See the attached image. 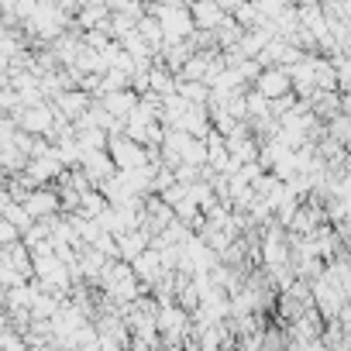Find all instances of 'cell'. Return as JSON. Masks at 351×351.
<instances>
[{
	"label": "cell",
	"instance_id": "obj_23",
	"mask_svg": "<svg viewBox=\"0 0 351 351\" xmlns=\"http://www.w3.org/2000/svg\"><path fill=\"white\" fill-rule=\"evenodd\" d=\"M18 241H21V234H18L4 217H0V248H11V245H18Z\"/></svg>",
	"mask_w": 351,
	"mask_h": 351
},
{
	"label": "cell",
	"instance_id": "obj_6",
	"mask_svg": "<svg viewBox=\"0 0 351 351\" xmlns=\"http://www.w3.org/2000/svg\"><path fill=\"white\" fill-rule=\"evenodd\" d=\"M80 172L86 176V183L97 190L100 183H107L110 176L117 172L114 169V162H110V155L107 152H83V158H80Z\"/></svg>",
	"mask_w": 351,
	"mask_h": 351
},
{
	"label": "cell",
	"instance_id": "obj_22",
	"mask_svg": "<svg viewBox=\"0 0 351 351\" xmlns=\"http://www.w3.org/2000/svg\"><path fill=\"white\" fill-rule=\"evenodd\" d=\"M0 351H28V348H25L18 330H4V334H0Z\"/></svg>",
	"mask_w": 351,
	"mask_h": 351
},
{
	"label": "cell",
	"instance_id": "obj_19",
	"mask_svg": "<svg viewBox=\"0 0 351 351\" xmlns=\"http://www.w3.org/2000/svg\"><path fill=\"white\" fill-rule=\"evenodd\" d=\"M104 207H107V200H104L97 190H90V193H83V197H80L76 217H83V221H93V217H100V214H104Z\"/></svg>",
	"mask_w": 351,
	"mask_h": 351
},
{
	"label": "cell",
	"instance_id": "obj_18",
	"mask_svg": "<svg viewBox=\"0 0 351 351\" xmlns=\"http://www.w3.org/2000/svg\"><path fill=\"white\" fill-rule=\"evenodd\" d=\"M324 138H330L334 145H348V138H351V121H348V114H337V117H330L327 124H324Z\"/></svg>",
	"mask_w": 351,
	"mask_h": 351
},
{
	"label": "cell",
	"instance_id": "obj_17",
	"mask_svg": "<svg viewBox=\"0 0 351 351\" xmlns=\"http://www.w3.org/2000/svg\"><path fill=\"white\" fill-rule=\"evenodd\" d=\"M180 165H190V169H204L207 165V145L200 138H186L183 152H180Z\"/></svg>",
	"mask_w": 351,
	"mask_h": 351
},
{
	"label": "cell",
	"instance_id": "obj_13",
	"mask_svg": "<svg viewBox=\"0 0 351 351\" xmlns=\"http://www.w3.org/2000/svg\"><path fill=\"white\" fill-rule=\"evenodd\" d=\"M210 59H214V49H210V52H197L193 59L183 62V69L176 73L172 80H180V83H204V80H207V66H210Z\"/></svg>",
	"mask_w": 351,
	"mask_h": 351
},
{
	"label": "cell",
	"instance_id": "obj_12",
	"mask_svg": "<svg viewBox=\"0 0 351 351\" xmlns=\"http://www.w3.org/2000/svg\"><path fill=\"white\" fill-rule=\"evenodd\" d=\"M114 241H117V262H128V265L148 248V234L145 231H128V234H117Z\"/></svg>",
	"mask_w": 351,
	"mask_h": 351
},
{
	"label": "cell",
	"instance_id": "obj_11",
	"mask_svg": "<svg viewBox=\"0 0 351 351\" xmlns=\"http://www.w3.org/2000/svg\"><path fill=\"white\" fill-rule=\"evenodd\" d=\"M131 276H134V279H138V282H141V286L148 289V286H152V282H155V279L162 276L158 255H155L152 248H145V252H141V255H138V258L131 262Z\"/></svg>",
	"mask_w": 351,
	"mask_h": 351
},
{
	"label": "cell",
	"instance_id": "obj_9",
	"mask_svg": "<svg viewBox=\"0 0 351 351\" xmlns=\"http://www.w3.org/2000/svg\"><path fill=\"white\" fill-rule=\"evenodd\" d=\"M190 21H193V32L214 35V28L224 21V11H221L217 0H214V4H190Z\"/></svg>",
	"mask_w": 351,
	"mask_h": 351
},
{
	"label": "cell",
	"instance_id": "obj_2",
	"mask_svg": "<svg viewBox=\"0 0 351 351\" xmlns=\"http://www.w3.org/2000/svg\"><path fill=\"white\" fill-rule=\"evenodd\" d=\"M107 155L114 162L117 172H134V169H145L148 165V155L141 145L128 141V138H107Z\"/></svg>",
	"mask_w": 351,
	"mask_h": 351
},
{
	"label": "cell",
	"instance_id": "obj_10",
	"mask_svg": "<svg viewBox=\"0 0 351 351\" xmlns=\"http://www.w3.org/2000/svg\"><path fill=\"white\" fill-rule=\"evenodd\" d=\"M97 104H100L114 121H124V117L138 107V97H134L131 90H117V93H104V97H97Z\"/></svg>",
	"mask_w": 351,
	"mask_h": 351
},
{
	"label": "cell",
	"instance_id": "obj_16",
	"mask_svg": "<svg viewBox=\"0 0 351 351\" xmlns=\"http://www.w3.org/2000/svg\"><path fill=\"white\" fill-rule=\"evenodd\" d=\"M59 306H62L59 296H52V293H38V296L32 300L28 313H32V320H52V317L59 313Z\"/></svg>",
	"mask_w": 351,
	"mask_h": 351
},
{
	"label": "cell",
	"instance_id": "obj_3",
	"mask_svg": "<svg viewBox=\"0 0 351 351\" xmlns=\"http://www.w3.org/2000/svg\"><path fill=\"white\" fill-rule=\"evenodd\" d=\"M258 97H265L269 104H276V100H282V97H289L293 93V86H289V73L286 69H279V66H272V69H262V76L255 80V86H252Z\"/></svg>",
	"mask_w": 351,
	"mask_h": 351
},
{
	"label": "cell",
	"instance_id": "obj_14",
	"mask_svg": "<svg viewBox=\"0 0 351 351\" xmlns=\"http://www.w3.org/2000/svg\"><path fill=\"white\" fill-rule=\"evenodd\" d=\"M148 93H155L158 100H165V97L176 93V80H172V73H169L158 59H155L152 69H148Z\"/></svg>",
	"mask_w": 351,
	"mask_h": 351
},
{
	"label": "cell",
	"instance_id": "obj_15",
	"mask_svg": "<svg viewBox=\"0 0 351 351\" xmlns=\"http://www.w3.org/2000/svg\"><path fill=\"white\" fill-rule=\"evenodd\" d=\"M4 262L21 276V279H32V255H28V248L18 241V245H11V248H4Z\"/></svg>",
	"mask_w": 351,
	"mask_h": 351
},
{
	"label": "cell",
	"instance_id": "obj_1",
	"mask_svg": "<svg viewBox=\"0 0 351 351\" xmlns=\"http://www.w3.org/2000/svg\"><path fill=\"white\" fill-rule=\"evenodd\" d=\"M14 128L28 138H49L52 141V104H38L28 110H14L11 114Z\"/></svg>",
	"mask_w": 351,
	"mask_h": 351
},
{
	"label": "cell",
	"instance_id": "obj_5",
	"mask_svg": "<svg viewBox=\"0 0 351 351\" xmlns=\"http://www.w3.org/2000/svg\"><path fill=\"white\" fill-rule=\"evenodd\" d=\"M66 169L59 165V158L49 152V155H42V158H28V165H25V176H28V183L38 190V186H52L59 176H62Z\"/></svg>",
	"mask_w": 351,
	"mask_h": 351
},
{
	"label": "cell",
	"instance_id": "obj_4",
	"mask_svg": "<svg viewBox=\"0 0 351 351\" xmlns=\"http://www.w3.org/2000/svg\"><path fill=\"white\" fill-rule=\"evenodd\" d=\"M21 207L28 210V217H32V221L59 217V197H56V190H52V186H38V190H32V193L25 197V204H21Z\"/></svg>",
	"mask_w": 351,
	"mask_h": 351
},
{
	"label": "cell",
	"instance_id": "obj_21",
	"mask_svg": "<svg viewBox=\"0 0 351 351\" xmlns=\"http://www.w3.org/2000/svg\"><path fill=\"white\" fill-rule=\"evenodd\" d=\"M238 76H241V80H245V86L252 90V86H255V80L262 76V66H258L255 59H245V62L238 66Z\"/></svg>",
	"mask_w": 351,
	"mask_h": 351
},
{
	"label": "cell",
	"instance_id": "obj_8",
	"mask_svg": "<svg viewBox=\"0 0 351 351\" xmlns=\"http://www.w3.org/2000/svg\"><path fill=\"white\" fill-rule=\"evenodd\" d=\"M172 131H180V134H186V138H207V131H210V117H207V107H186V114L172 124Z\"/></svg>",
	"mask_w": 351,
	"mask_h": 351
},
{
	"label": "cell",
	"instance_id": "obj_20",
	"mask_svg": "<svg viewBox=\"0 0 351 351\" xmlns=\"http://www.w3.org/2000/svg\"><path fill=\"white\" fill-rule=\"evenodd\" d=\"M42 241H49V221H35L25 234H21V245L32 252L35 245H42Z\"/></svg>",
	"mask_w": 351,
	"mask_h": 351
},
{
	"label": "cell",
	"instance_id": "obj_7",
	"mask_svg": "<svg viewBox=\"0 0 351 351\" xmlns=\"http://www.w3.org/2000/svg\"><path fill=\"white\" fill-rule=\"evenodd\" d=\"M52 104V110L56 114H62L69 124L76 121V117H83L86 110H90V104H93V97L90 93H83V90H66V93H59L56 100H49Z\"/></svg>",
	"mask_w": 351,
	"mask_h": 351
}]
</instances>
